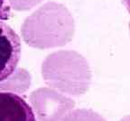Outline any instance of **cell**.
I'll return each mask as SVG.
<instances>
[{"label": "cell", "instance_id": "6da1fadb", "mask_svg": "<svg viewBox=\"0 0 130 121\" xmlns=\"http://www.w3.org/2000/svg\"><path fill=\"white\" fill-rule=\"evenodd\" d=\"M74 19L63 5L48 2L28 16L22 34L28 44L37 48H53L67 44L73 38Z\"/></svg>", "mask_w": 130, "mask_h": 121}, {"label": "cell", "instance_id": "7a4b0ae2", "mask_svg": "<svg viewBox=\"0 0 130 121\" xmlns=\"http://www.w3.org/2000/svg\"><path fill=\"white\" fill-rule=\"evenodd\" d=\"M43 75L50 85L72 95L85 93L91 79L86 59L71 50H61L49 56L43 66Z\"/></svg>", "mask_w": 130, "mask_h": 121}, {"label": "cell", "instance_id": "3957f363", "mask_svg": "<svg viewBox=\"0 0 130 121\" xmlns=\"http://www.w3.org/2000/svg\"><path fill=\"white\" fill-rule=\"evenodd\" d=\"M20 55L21 42L18 35L0 20V83L14 73Z\"/></svg>", "mask_w": 130, "mask_h": 121}, {"label": "cell", "instance_id": "277c9868", "mask_svg": "<svg viewBox=\"0 0 130 121\" xmlns=\"http://www.w3.org/2000/svg\"><path fill=\"white\" fill-rule=\"evenodd\" d=\"M0 121H36L35 113L24 98L0 92Z\"/></svg>", "mask_w": 130, "mask_h": 121}, {"label": "cell", "instance_id": "5b68a950", "mask_svg": "<svg viewBox=\"0 0 130 121\" xmlns=\"http://www.w3.org/2000/svg\"><path fill=\"white\" fill-rule=\"evenodd\" d=\"M64 121H106L101 116L92 110L78 109L69 114Z\"/></svg>", "mask_w": 130, "mask_h": 121}, {"label": "cell", "instance_id": "8992f818", "mask_svg": "<svg viewBox=\"0 0 130 121\" xmlns=\"http://www.w3.org/2000/svg\"><path fill=\"white\" fill-rule=\"evenodd\" d=\"M43 0H9V4L17 11H25L32 8Z\"/></svg>", "mask_w": 130, "mask_h": 121}, {"label": "cell", "instance_id": "52a82bcc", "mask_svg": "<svg viewBox=\"0 0 130 121\" xmlns=\"http://www.w3.org/2000/svg\"><path fill=\"white\" fill-rule=\"evenodd\" d=\"M10 14V6L7 0H0V20L9 19Z\"/></svg>", "mask_w": 130, "mask_h": 121}, {"label": "cell", "instance_id": "ba28073f", "mask_svg": "<svg viewBox=\"0 0 130 121\" xmlns=\"http://www.w3.org/2000/svg\"><path fill=\"white\" fill-rule=\"evenodd\" d=\"M123 2H124L125 6H126L128 13L130 14V0H123ZM129 28H130V23H129Z\"/></svg>", "mask_w": 130, "mask_h": 121}, {"label": "cell", "instance_id": "9c48e42d", "mask_svg": "<svg viewBox=\"0 0 130 121\" xmlns=\"http://www.w3.org/2000/svg\"><path fill=\"white\" fill-rule=\"evenodd\" d=\"M120 121H130V115H126L123 118L120 119Z\"/></svg>", "mask_w": 130, "mask_h": 121}]
</instances>
